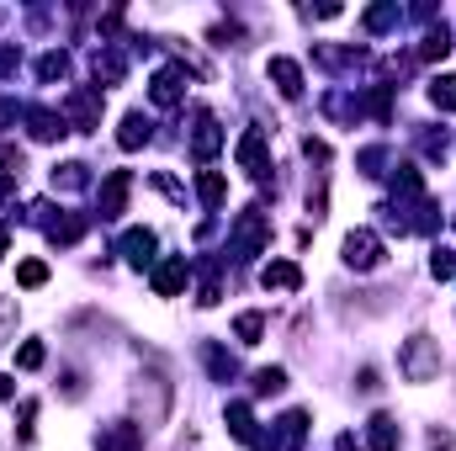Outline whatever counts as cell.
I'll list each match as a JSON object with an SVG mask.
<instances>
[{"mask_svg":"<svg viewBox=\"0 0 456 451\" xmlns=\"http://www.w3.org/2000/svg\"><path fill=\"white\" fill-rule=\"evenodd\" d=\"M202 356H207V372H213L218 383H228V377L239 372V367H234V356H228V351H218V346H202Z\"/></svg>","mask_w":456,"mask_h":451,"instance_id":"obj_21","label":"cell"},{"mask_svg":"<svg viewBox=\"0 0 456 451\" xmlns=\"http://www.w3.org/2000/svg\"><path fill=\"white\" fill-rule=\"evenodd\" d=\"M393 21H398V5H377V11H367V27H377V32L393 27Z\"/></svg>","mask_w":456,"mask_h":451,"instance_id":"obj_34","label":"cell"},{"mask_svg":"<svg viewBox=\"0 0 456 451\" xmlns=\"http://www.w3.org/2000/svg\"><path fill=\"white\" fill-rule=\"evenodd\" d=\"M181 287H186V255L159 260V266H154V292H159V298H175Z\"/></svg>","mask_w":456,"mask_h":451,"instance_id":"obj_11","label":"cell"},{"mask_svg":"<svg viewBox=\"0 0 456 451\" xmlns=\"http://www.w3.org/2000/svg\"><path fill=\"white\" fill-rule=\"evenodd\" d=\"M117 144H122V149H143V144H149V117H143V112H128Z\"/></svg>","mask_w":456,"mask_h":451,"instance_id":"obj_17","label":"cell"},{"mask_svg":"<svg viewBox=\"0 0 456 451\" xmlns=\"http://www.w3.org/2000/svg\"><path fill=\"white\" fill-rule=\"evenodd\" d=\"M234 335H239L244 346H260V335H266V319H260V314H239V319H234Z\"/></svg>","mask_w":456,"mask_h":451,"instance_id":"obj_23","label":"cell"},{"mask_svg":"<svg viewBox=\"0 0 456 451\" xmlns=\"http://www.w3.org/2000/svg\"><path fill=\"white\" fill-rule=\"evenodd\" d=\"M266 245H271V218H266L260 207L239 213V223H234V255H239V260H250V255H260Z\"/></svg>","mask_w":456,"mask_h":451,"instance_id":"obj_3","label":"cell"},{"mask_svg":"<svg viewBox=\"0 0 456 451\" xmlns=\"http://www.w3.org/2000/svg\"><path fill=\"white\" fill-rule=\"evenodd\" d=\"M37 74H43V80H64V74H69V58H64V53H43Z\"/></svg>","mask_w":456,"mask_h":451,"instance_id":"obj_28","label":"cell"},{"mask_svg":"<svg viewBox=\"0 0 456 451\" xmlns=\"http://www.w3.org/2000/svg\"><path fill=\"white\" fill-rule=\"evenodd\" d=\"M96 447L101 451H143V431L128 425V420H117V425H106V431L96 436Z\"/></svg>","mask_w":456,"mask_h":451,"instance_id":"obj_9","label":"cell"},{"mask_svg":"<svg viewBox=\"0 0 456 451\" xmlns=\"http://www.w3.org/2000/svg\"><path fill=\"white\" fill-rule=\"evenodd\" d=\"M239 165H244L250 175H266V133H260V128H250V133L239 138Z\"/></svg>","mask_w":456,"mask_h":451,"instance_id":"obj_13","label":"cell"},{"mask_svg":"<svg viewBox=\"0 0 456 451\" xmlns=\"http://www.w3.org/2000/svg\"><path fill=\"white\" fill-rule=\"evenodd\" d=\"M345 266H351V271L383 266V239H377L372 229H351V234H345Z\"/></svg>","mask_w":456,"mask_h":451,"instance_id":"obj_5","label":"cell"},{"mask_svg":"<svg viewBox=\"0 0 456 451\" xmlns=\"http://www.w3.org/2000/svg\"><path fill=\"white\" fill-rule=\"evenodd\" d=\"M260 287H266V292H298V287H303V271H298L292 260H271V266L260 271Z\"/></svg>","mask_w":456,"mask_h":451,"instance_id":"obj_10","label":"cell"},{"mask_svg":"<svg viewBox=\"0 0 456 451\" xmlns=\"http://www.w3.org/2000/svg\"><path fill=\"white\" fill-rule=\"evenodd\" d=\"M223 149V128H218V117L213 112H197V133H191V154L197 159H213Z\"/></svg>","mask_w":456,"mask_h":451,"instance_id":"obj_7","label":"cell"},{"mask_svg":"<svg viewBox=\"0 0 456 451\" xmlns=\"http://www.w3.org/2000/svg\"><path fill=\"white\" fill-rule=\"evenodd\" d=\"M367 441H372V451H398V420L393 415H372L367 420Z\"/></svg>","mask_w":456,"mask_h":451,"instance_id":"obj_14","label":"cell"},{"mask_svg":"<svg viewBox=\"0 0 456 451\" xmlns=\"http://www.w3.org/2000/svg\"><path fill=\"white\" fill-rule=\"evenodd\" d=\"M16 367H21V372H37V367H43V346H37V340H27V346L16 351Z\"/></svg>","mask_w":456,"mask_h":451,"instance_id":"obj_32","label":"cell"},{"mask_svg":"<svg viewBox=\"0 0 456 451\" xmlns=\"http://www.w3.org/2000/svg\"><path fill=\"white\" fill-rule=\"evenodd\" d=\"M335 451H361V447H356V436H335Z\"/></svg>","mask_w":456,"mask_h":451,"instance_id":"obj_36","label":"cell"},{"mask_svg":"<svg viewBox=\"0 0 456 451\" xmlns=\"http://www.w3.org/2000/svg\"><path fill=\"white\" fill-rule=\"evenodd\" d=\"M27 128H32V138H37V144H53L58 133H69V128H64V117H58V112H48V106H32V112H27Z\"/></svg>","mask_w":456,"mask_h":451,"instance_id":"obj_12","label":"cell"},{"mask_svg":"<svg viewBox=\"0 0 456 451\" xmlns=\"http://www.w3.org/2000/svg\"><path fill=\"white\" fill-rule=\"evenodd\" d=\"M133 409H138L143 425H165V415H170V383H165L159 372L138 377V388H133Z\"/></svg>","mask_w":456,"mask_h":451,"instance_id":"obj_2","label":"cell"},{"mask_svg":"<svg viewBox=\"0 0 456 451\" xmlns=\"http://www.w3.org/2000/svg\"><path fill=\"white\" fill-rule=\"evenodd\" d=\"M11 330H16V298H0V346L11 340Z\"/></svg>","mask_w":456,"mask_h":451,"instance_id":"obj_33","label":"cell"},{"mask_svg":"<svg viewBox=\"0 0 456 451\" xmlns=\"http://www.w3.org/2000/svg\"><path fill=\"white\" fill-rule=\"evenodd\" d=\"M85 186H90V175H85V165H80V159L53 165V191H85Z\"/></svg>","mask_w":456,"mask_h":451,"instance_id":"obj_18","label":"cell"},{"mask_svg":"<svg viewBox=\"0 0 456 451\" xmlns=\"http://www.w3.org/2000/svg\"><path fill=\"white\" fill-rule=\"evenodd\" d=\"M398 372H404L409 383H436V377H441V340L409 335L404 351H398Z\"/></svg>","mask_w":456,"mask_h":451,"instance_id":"obj_1","label":"cell"},{"mask_svg":"<svg viewBox=\"0 0 456 451\" xmlns=\"http://www.w3.org/2000/svg\"><path fill=\"white\" fill-rule=\"evenodd\" d=\"M16 282H21V287H43V282H48V266H43V260H21Z\"/></svg>","mask_w":456,"mask_h":451,"instance_id":"obj_29","label":"cell"},{"mask_svg":"<svg viewBox=\"0 0 456 451\" xmlns=\"http://www.w3.org/2000/svg\"><path fill=\"white\" fill-rule=\"evenodd\" d=\"M271 80H276L282 96H303V69H298V58H271Z\"/></svg>","mask_w":456,"mask_h":451,"instance_id":"obj_15","label":"cell"},{"mask_svg":"<svg viewBox=\"0 0 456 451\" xmlns=\"http://www.w3.org/2000/svg\"><path fill=\"white\" fill-rule=\"evenodd\" d=\"M282 388H287V372H282V367L255 372V393H282Z\"/></svg>","mask_w":456,"mask_h":451,"instance_id":"obj_27","label":"cell"},{"mask_svg":"<svg viewBox=\"0 0 456 451\" xmlns=\"http://www.w3.org/2000/svg\"><path fill=\"white\" fill-rule=\"evenodd\" d=\"M64 122H74V133H96V122H101V90H90V85L69 90L64 96Z\"/></svg>","mask_w":456,"mask_h":451,"instance_id":"obj_4","label":"cell"},{"mask_svg":"<svg viewBox=\"0 0 456 451\" xmlns=\"http://www.w3.org/2000/svg\"><path fill=\"white\" fill-rule=\"evenodd\" d=\"M128 191H133V175L128 170H112L106 186H101V218H117L128 207Z\"/></svg>","mask_w":456,"mask_h":451,"instance_id":"obj_8","label":"cell"},{"mask_svg":"<svg viewBox=\"0 0 456 451\" xmlns=\"http://www.w3.org/2000/svg\"><path fill=\"white\" fill-rule=\"evenodd\" d=\"M122 255H128L133 266H149V260H154V234H149V229H128V234H122Z\"/></svg>","mask_w":456,"mask_h":451,"instance_id":"obj_16","label":"cell"},{"mask_svg":"<svg viewBox=\"0 0 456 451\" xmlns=\"http://www.w3.org/2000/svg\"><path fill=\"white\" fill-rule=\"evenodd\" d=\"M430 276H441V282L456 276V250H436V255H430Z\"/></svg>","mask_w":456,"mask_h":451,"instance_id":"obj_30","label":"cell"},{"mask_svg":"<svg viewBox=\"0 0 456 451\" xmlns=\"http://www.w3.org/2000/svg\"><path fill=\"white\" fill-rule=\"evenodd\" d=\"M197 191H202V202H207V207H223V197H228V181H223L218 170H202Z\"/></svg>","mask_w":456,"mask_h":451,"instance_id":"obj_19","label":"cell"},{"mask_svg":"<svg viewBox=\"0 0 456 451\" xmlns=\"http://www.w3.org/2000/svg\"><path fill=\"white\" fill-rule=\"evenodd\" d=\"M228 431H234L239 441H255V415H250V404H228Z\"/></svg>","mask_w":456,"mask_h":451,"instance_id":"obj_22","label":"cell"},{"mask_svg":"<svg viewBox=\"0 0 456 451\" xmlns=\"http://www.w3.org/2000/svg\"><path fill=\"white\" fill-rule=\"evenodd\" d=\"M0 399H16V383L11 377H0Z\"/></svg>","mask_w":456,"mask_h":451,"instance_id":"obj_37","label":"cell"},{"mask_svg":"<svg viewBox=\"0 0 456 451\" xmlns=\"http://www.w3.org/2000/svg\"><path fill=\"white\" fill-rule=\"evenodd\" d=\"M181 451H197V436H186V447H181Z\"/></svg>","mask_w":456,"mask_h":451,"instance_id":"obj_40","label":"cell"},{"mask_svg":"<svg viewBox=\"0 0 456 451\" xmlns=\"http://www.w3.org/2000/svg\"><path fill=\"white\" fill-rule=\"evenodd\" d=\"M48 234H53V245H74V239L85 234V218H64V223H53Z\"/></svg>","mask_w":456,"mask_h":451,"instance_id":"obj_26","label":"cell"},{"mask_svg":"<svg viewBox=\"0 0 456 451\" xmlns=\"http://www.w3.org/2000/svg\"><path fill=\"white\" fill-rule=\"evenodd\" d=\"M430 101H436L441 112H456V74H441V80H430Z\"/></svg>","mask_w":456,"mask_h":451,"instance_id":"obj_24","label":"cell"},{"mask_svg":"<svg viewBox=\"0 0 456 451\" xmlns=\"http://www.w3.org/2000/svg\"><path fill=\"white\" fill-rule=\"evenodd\" d=\"M452 53V32H446V21L441 27H430V37L420 43V58H446Z\"/></svg>","mask_w":456,"mask_h":451,"instance_id":"obj_20","label":"cell"},{"mask_svg":"<svg viewBox=\"0 0 456 451\" xmlns=\"http://www.w3.org/2000/svg\"><path fill=\"white\" fill-rule=\"evenodd\" d=\"M430 451H456V441L446 431H430Z\"/></svg>","mask_w":456,"mask_h":451,"instance_id":"obj_35","label":"cell"},{"mask_svg":"<svg viewBox=\"0 0 456 451\" xmlns=\"http://www.w3.org/2000/svg\"><path fill=\"white\" fill-rule=\"evenodd\" d=\"M96 80H122V58L117 53H96Z\"/></svg>","mask_w":456,"mask_h":451,"instance_id":"obj_31","label":"cell"},{"mask_svg":"<svg viewBox=\"0 0 456 451\" xmlns=\"http://www.w3.org/2000/svg\"><path fill=\"white\" fill-rule=\"evenodd\" d=\"M11 117H16V106H11V101H0V128H5Z\"/></svg>","mask_w":456,"mask_h":451,"instance_id":"obj_38","label":"cell"},{"mask_svg":"<svg viewBox=\"0 0 456 451\" xmlns=\"http://www.w3.org/2000/svg\"><path fill=\"white\" fill-rule=\"evenodd\" d=\"M303 431H308V415H303V409H292V415L282 420V441H287V451L303 447Z\"/></svg>","mask_w":456,"mask_h":451,"instance_id":"obj_25","label":"cell"},{"mask_svg":"<svg viewBox=\"0 0 456 451\" xmlns=\"http://www.w3.org/2000/svg\"><path fill=\"white\" fill-rule=\"evenodd\" d=\"M5 245H11V234H5V229H0V255H5Z\"/></svg>","mask_w":456,"mask_h":451,"instance_id":"obj_39","label":"cell"},{"mask_svg":"<svg viewBox=\"0 0 456 451\" xmlns=\"http://www.w3.org/2000/svg\"><path fill=\"white\" fill-rule=\"evenodd\" d=\"M186 80H191V74H186L181 64H165V69L154 74V85H149V96H154V106H175V101L186 96Z\"/></svg>","mask_w":456,"mask_h":451,"instance_id":"obj_6","label":"cell"}]
</instances>
